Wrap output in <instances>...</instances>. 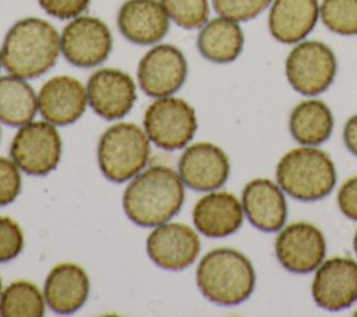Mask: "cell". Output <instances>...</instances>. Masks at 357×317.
Listing matches in <instances>:
<instances>
[{
	"mask_svg": "<svg viewBox=\"0 0 357 317\" xmlns=\"http://www.w3.org/2000/svg\"><path fill=\"white\" fill-rule=\"evenodd\" d=\"M180 175L166 166L153 165L141 170L123 193V208L134 223L149 228L170 221L184 202Z\"/></svg>",
	"mask_w": 357,
	"mask_h": 317,
	"instance_id": "obj_1",
	"label": "cell"
},
{
	"mask_svg": "<svg viewBox=\"0 0 357 317\" xmlns=\"http://www.w3.org/2000/svg\"><path fill=\"white\" fill-rule=\"evenodd\" d=\"M0 47L6 71L24 80L47 73L61 53L59 31L49 21L38 17L14 22Z\"/></svg>",
	"mask_w": 357,
	"mask_h": 317,
	"instance_id": "obj_2",
	"label": "cell"
},
{
	"mask_svg": "<svg viewBox=\"0 0 357 317\" xmlns=\"http://www.w3.org/2000/svg\"><path fill=\"white\" fill-rule=\"evenodd\" d=\"M195 279L208 300L222 306H236L252 295L257 274L245 254L236 249L218 247L201 258Z\"/></svg>",
	"mask_w": 357,
	"mask_h": 317,
	"instance_id": "obj_3",
	"label": "cell"
},
{
	"mask_svg": "<svg viewBox=\"0 0 357 317\" xmlns=\"http://www.w3.org/2000/svg\"><path fill=\"white\" fill-rule=\"evenodd\" d=\"M276 183L294 200L311 202L328 197L337 180L332 158L318 147L300 145L282 155L275 169Z\"/></svg>",
	"mask_w": 357,
	"mask_h": 317,
	"instance_id": "obj_4",
	"label": "cell"
},
{
	"mask_svg": "<svg viewBox=\"0 0 357 317\" xmlns=\"http://www.w3.org/2000/svg\"><path fill=\"white\" fill-rule=\"evenodd\" d=\"M149 138L134 123H116L109 127L98 142V163L102 173L112 182L123 183L137 176L148 163Z\"/></svg>",
	"mask_w": 357,
	"mask_h": 317,
	"instance_id": "obj_5",
	"label": "cell"
},
{
	"mask_svg": "<svg viewBox=\"0 0 357 317\" xmlns=\"http://www.w3.org/2000/svg\"><path fill=\"white\" fill-rule=\"evenodd\" d=\"M336 74V54L331 46L321 40L304 39L291 45L284 59V75L289 85L307 98L328 91Z\"/></svg>",
	"mask_w": 357,
	"mask_h": 317,
	"instance_id": "obj_6",
	"label": "cell"
},
{
	"mask_svg": "<svg viewBox=\"0 0 357 317\" xmlns=\"http://www.w3.org/2000/svg\"><path fill=\"white\" fill-rule=\"evenodd\" d=\"M198 127L194 108L173 95L155 98L144 115V130L156 147L173 151L184 148Z\"/></svg>",
	"mask_w": 357,
	"mask_h": 317,
	"instance_id": "obj_7",
	"label": "cell"
},
{
	"mask_svg": "<svg viewBox=\"0 0 357 317\" xmlns=\"http://www.w3.org/2000/svg\"><path fill=\"white\" fill-rule=\"evenodd\" d=\"M11 159L31 176H45L54 170L61 158V137L54 124L39 120L18 128L11 147Z\"/></svg>",
	"mask_w": 357,
	"mask_h": 317,
	"instance_id": "obj_8",
	"label": "cell"
},
{
	"mask_svg": "<svg viewBox=\"0 0 357 317\" xmlns=\"http://www.w3.org/2000/svg\"><path fill=\"white\" fill-rule=\"evenodd\" d=\"M113 47L109 27L98 17L78 15L71 18L60 34L63 57L73 66L92 68L106 61Z\"/></svg>",
	"mask_w": 357,
	"mask_h": 317,
	"instance_id": "obj_9",
	"label": "cell"
},
{
	"mask_svg": "<svg viewBox=\"0 0 357 317\" xmlns=\"http://www.w3.org/2000/svg\"><path fill=\"white\" fill-rule=\"evenodd\" d=\"M188 64L184 53L174 45L156 43L139 60L137 81L151 98L170 96L185 82Z\"/></svg>",
	"mask_w": 357,
	"mask_h": 317,
	"instance_id": "obj_10",
	"label": "cell"
},
{
	"mask_svg": "<svg viewBox=\"0 0 357 317\" xmlns=\"http://www.w3.org/2000/svg\"><path fill=\"white\" fill-rule=\"evenodd\" d=\"M275 254L284 270L310 274L325 260L326 239L322 230L310 222H291L278 232Z\"/></svg>",
	"mask_w": 357,
	"mask_h": 317,
	"instance_id": "obj_11",
	"label": "cell"
},
{
	"mask_svg": "<svg viewBox=\"0 0 357 317\" xmlns=\"http://www.w3.org/2000/svg\"><path fill=\"white\" fill-rule=\"evenodd\" d=\"M315 304L328 311H340L357 302V261L336 256L324 260L311 283Z\"/></svg>",
	"mask_w": 357,
	"mask_h": 317,
	"instance_id": "obj_12",
	"label": "cell"
},
{
	"mask_svg": "<svg viewBox=\"0 0 357 317\" xmlns=\"http://www.w3.org/2000/svg\"><path fill=\"white\" fill-rule=\"evenodd\" d=\"M88 105L93 112L106 119L124 117L135 103L137 85L131 75L119 68H99L86 82Z\"/></svg>",
	"mask_w": 357,
	"mask_h": 317,
	"instance_id": "obj_13",
	"label": "cell"
},
{
	"mask_svg": "<svg viewBox=\"0 0 357 317\" xmlns=\"http://www.w3.org/2000/svg\"><path fill=\"white\" fill-rule=\"evenodd\" d=\"M201 242L197 232L180 222L158 225L146 237V253L160 268L180 271L198 257Z\"/></svg>",
	"mask_w": 357,
	"mask_h": 317,
	"instance_id": "obj_14",
	"label": "cell"
},
{
	"mask_svg": "<svg viewBox=\"0 0 357 317\" xmlns=\"http://www.w3.org/2000/svg\"><path fill=\"white\" fill-rule=\"evenodd\" d=\"M178 175L183 183L192 190H218L229 179L230 161L220 147L206 141L195 142L181 154Z\"/></svg>",
	"mask_w": 357,
	"mask_h": 317,
	"instance_id": "obj_15",
	"label": "cell"
},
{
	"mask_svg": "<svg viewBox=\"0 0 357 317\" xmlns=\"http://www.w3.org/2000/svg\"><path fill=\"white\" fill-rule=\"evenodd\" d=\"M86 105V87L71 75L52 77L38 92V112L54 126L77 121L84 115Z\"/></svg>",
	"mask_w": 357,
	"mask_h": 317,
	"instance_id": "obj_16",
	"label": "cell"
},
{
	"mask_svg": "<svg viewBox=\"0 0 357 317\" xmlns=\"http://www.w3.org/2000/svg\"><path fill=\"white\" fill-rule=\"evenodd\" d=\"M282 187L266 177L250 180L241 193L247 221L261 232H279L287 221V202Z\"/></svg>",
	"mask_w": 357,
	"mask_h": 317,
	"instance_id": "obj_17",
	"label": "cell"
},
{
	"mask_svg": "<svg viewBox=\"0 0 357 317\" xmlns=\"http://www.w3.org/2000/svg\"><path fill=\"white\" fill-rule=\"evenodd\" d=\"M120 34L135 45H156L167 34L170 18L159 0H126L117 13Z\"/></svg>",
	"mask_w": 357,
	"mask_h": 317,
	"instance_id": "obj_18",
	"label": "cell"
},
{
	"mask_svg": "<svg viewBox=\"0 0 357 317\" xmlns=\"http://www.w3.org/2000/svg\"><path fill=\"white\" fill-rule=\"evenodd\" d=\"M268 31L283 45L308 38L319 21V0H272L268 7Z\"/></svg>",
	"mask_w": 357,
	"mask_h": 317,
	"instance_id": "obj_19",
	"label": "cell"
},
{
	"mask_svg": "<svg viewBox=\"0 0 357 317\" xmlns=\"http://www.w3.org/2000/svg\"><path fill=\"white\" fill-rule=\"evenodd\" d=\"M244 221L241 200L229 191L212 190L192 208L195 229L208 237H226L236 233Z\"/></svg>",
	"mask_w": 357,
	"mask_h": 317,
	"instance_id": "obj_20",
	"label": "cell"
},
{
	"mask_svg": "<svg viewBox=\"0 0 357 317\" xmlns=\"http://www.w3.org/2000/svg\"><path fill=\"white\" fill-rule=\"evenodd\" d=\"M88 293L89 278L78 264H59L46 277L43 296L50 310L57 314H71L79 310L86 302Z\"/></svg>",
	"mask_w": 357,
	"mask_h": 317,
	"instance_id": "obj_21",
	"label": "cell"
},
{
	"mask_svg": "<svg viewBox=\"0 0 357 317\" xmlns=\"http://www.w3.org/2000/svg\"><path fill=\"white\" fill-rule=\"evenodd\" d=\"M245 38L241 22L218 15L209 18L198 31L197 49L199 54L215 64H229L238 59Z\"/></svg>",
	"mask_w": 357,
	"mask_h": 317,
	"instance_id": "obj_22",
	"label": "cell"
},
{
	"mask_svg": "<svg viewBox=\"0 0 357 317\" xmlns=\"http://www.w3.org/2000/svg\"><path fill=\"white\" fill-rule=\"evenodd\" d=\"M335 117L331 108L317 96L300 101L289 117V131L300 145L318 147L332 135Z\"/></svg>",
	"mask_w": 357,
	"mask_h": 317,
	"instance_id": "obj_23",
	"label": "cell"
},
{
	"mask_svg": "<svg viewBox=\"0 0 357 317\" xmlns=\"http://www.w3.org/2000/svg\"><path fill=\"white\" fill-rule=\"evenodd\" d=\"M38 94L28 80L7 74L0 77V121L21 127L35 117Z\"/></svg>",
	"mask_w": 357,
	"mask_h": 317,
	"instance_id": "obj_24",
	"label": "cell"
},
{
	"mask_svg": "<svg viewBox=\"0 0 357 317\" xmlns=\"http://www.w3.org/2000/svg\"><path fill=\"white\" fill-rule=\"evenodd\" d=\"M45 296L29 281H15L0 295V316L39 317L45 313Z\"/></svg>",
	"mask_w": 357,
	"mask_h": 317,
	"instance_id": "obj_25",
	"label": "cell"
},
{
	"mask_svg": "<svg viewBox=\"0 0 357 317\" xmlns=\"http://www.w3.org/2000/svg\"><path fill=\"white\" fill-rule=\"evenodd\" d=\"M319 21L332 34L357 35V0H321Z\"/></svg>",
	"mask_w": 357,
	"mask_h": 317,
	"instance_id": "obj_26",
	"label": "cell"
},
{
	"mask_svg": "<svg viewBox=\"0 0 357 317\" xmlns=\"http://www.w3.org/2000/svg\"><path fill=\"white\" fill-rule=\"evenodd\" d=\"M170 21L184 29H199L209 20V0H159Z\"/></svg>",
	"mask_w": 357,
	"mask_h": 317,
	"instance_id": "obj_27",
	"label": "cell"
},
{
	"mask_svg": "<svg viewBox=\"0 0 357 317\" xmlns=\"http://www.w3.org/2000/svg\"><path fill=\"white\" fill-rule=\"evenodd\" d=\"M272 0H211L212 8L218 15L247 22L268 10Z\"/></svg>",
	"mask_w": 357,
	"mask_h": 317,
	"instance_id": "obj_28",
	"label": "cell"
},
{
	"mask_svg": "<svg viewBox=\"0 0 357 317\" xmlns=\"http://www.w3.org/2000/svg\"><path fill=\"white\" fill-rule=\"evenodd\" d=\"M24 249V233L20 225L7 216H0V263L15 258Z\"/></svg>",
	"mask_w": 357,
	"mask_h": 317,
	"instance_id": "obj_29",
	"label": "cell"
},
{
	"mask_svg": "<svg viewBox=\"0 0 357 317\" xmlns=\"http://www.w3.org/2000/svg\"><path fill=\"white\" fill-rule=\"evenodd\" d=\"M21 191L20 168L13 159L0 156V207L13 202Z\"/></svg>",
	"mask_w": 357,
	"mask_h": 317,
	"instance_id": "obj_30",
	"label": "cell"
},
{
	"mask_svg": "<svg viewBox=\"0 0 357 317\" xmlns=\"http://www.w3.org/2000/svg\"><path fill=\"white\" fill-rule=\"evenodd\" d=\"M91 0H38L45 13L59 20H71L81 15Z\"/></svg>",
	"mask_w": 357,
	"mask_h": 317,
	"instance_id": "obj_31",
	"label": "cell"
},
{
	"mask_svg": "<svg viewBox=\"0 0 357 317\" xmlns=\"http://www.w3.org/2000/svg\"><path fill=\"white\" fill-rule=\"evenodd\" d=\"M336 198L340 212L346 218L357 222V175L340 186Z\"/></svg>",
	"mask_w": 357,
	"mask_h": 317,
	"instance_id": "obj_32",
	"label": "cell"
},
{
	"mask_svg": "<svg viewBox=\"0 0 357 317\" xmlns=\"http://www.w3.org/2000/svg\"><path fill=\"white\" fill-rule=\"evenodd\" d=\"M343 142L349 152L357 156V113L350 116L344 123Z\"/></svg>",
	"mask_w": 357,
	"mask_h": 317,
	"instance_id": "obj_33",
	"label": "cell"
},
{
	"mask_svg": "<svg viewBox=\"0 0 357 317\" xmlns=\"http://www.w3.org/2000/svg\"><path fill=\"white\" fill-rule=\"evenodd\" d=\"M353 250H354V253L357 254V230H356V233H354V236H353Z\"/></svg>",
	"mask_w": 357,
	"mask_h": 317,
	"instance_id": "obj_34",
	"label": "cell"
},
{
	"mask_svg": "<svg viewBox=\"0 0 357 317\" xmlns=\"http://www.w3.org/2000/svg\"><path fill=\"white\" fill-rule=\"evenodd\" d=\"M3 67V59H1V47H0V70Z\"/></svg>",
	"mask_w": 357,
	"mask_h": 317,
	"instance_id": "obj_35",
	"label": "cell"
},
{
	"mask_svg": "<svg viewBox=\"0 0 357 317\" xmlns=\"http://www.w3.org/2000/svg\"><path fill=\"white\" fill-rule=\"evenodd\" d=\"M0 295H1V279H0Z\"/></svg>",
	"mask_w": 357,
	"mask_h": 317,
	"instance_id": "obj_36",
	"label": "cell"
},
{
	"mask_svg": "<svg viewBox=\"0 0 357 317\" xmlns=\"http://www.w3.org/2000/svg\"><path fill=\"white\" fill-rule=\"evenodd\" d=\"M354 316H357V310H356V311H354Z\"/></svg>",
	"mask_w": 357,
	"mask_h": 317,
	"instance_id": "obj_37",
	"label": "cell"
},
{
	"mask_svg": "<svg viewBox=\"0 0 357 317\" xmlns=\"http://www.w3.org/2000/svg\"><path fill=\"white\" fill-rule=\"evenodd\" d=\"M0 135H1V131H0Z\"/></svg>",
	"mask_w": 357,
	"mask_h": 317,
	"instance_id": "obj_38",
	"label": "cell"
}]
</instances>
